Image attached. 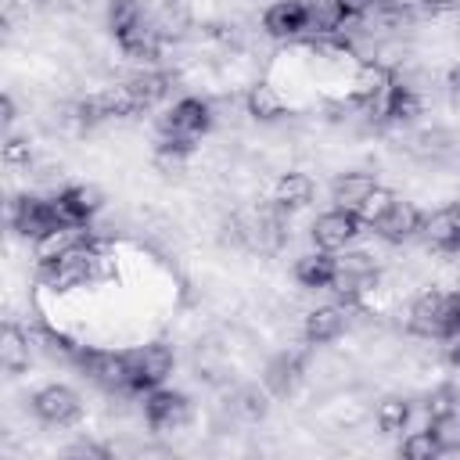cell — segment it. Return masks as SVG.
Masks as SVG:
<instances>
[{
	"label": "cell",
	"mask_w": 460,
	"mask_h": 460,
	"mask_svg": "<svg viewBox=\"0 0 460 460\" xmlns=\"http://www.w3.org/2000/svg\"><path fill=\"white\" fill-rule=\"evenodd\" d=\"M208 126H212V108L198 97H183L158 115V140H176L183 147H194V140L208 133Z\"/></svg>",
	"instance_id": "cell-1"
},
{
	"label": "cell",
	"mask_w": 460,
	"mask_h": 460,
	"mask_svg": "<svg viewBox=\"0 0 460 460\" xmlns=\"http://www.w3.org/2000/svg\"><path fill=\"white\" fill-rule=\"evenodd\" d=\"M65 223V216H61V208H58V201L50 198V201H43V198H32V194H22V198H14V205H11V226L22 234V237H43L47 230H54V226H61Z\"/></svg>",
	"instance_id": "cell-2"
},
{
	"label": "cell",
	"mask_w": 460,
	"mask_h": 460,
	"mask_svg": "<svg viewBox=\"0 0 460 460\" xmlns=\"http://www.w3.org/2000/svg\"><path fill=\"white\" fill-rule=\"evenodd\" d=\"M410 331L420 338H442L453 331V313H449V295L442 291H424L410 305Z\"/></svg>",
	"instance_id": "cell-3"
},
{
	"label": "cell",
	"mask_w": 460,
	"mask_h": 460,
	"mask_svg": "<svg viewBox=\"0 0 460 460\" xmlns=\"http://www.w3.org/2000/svg\"><path fill=\"white\" fill-rule=\"evenodd\" d=\"M144 417L151 431H176L190 420V399L172 388H151L144 399Z\"/></svg>",
	"instance_id": "cell-4"
},
{
	"label": "cell",
	"mask_w": 460,
	"mask_h": 460,
	"mask_svg": "<svg viewBox=\"0 0 460 460\" xmlns=\"http://www.w3.org/2000/svg\"><path fill=\"white\" fill-rule=\"evenodd\" d=\"M129 367H133V395L151 392L172 374V349L162 341H151V345L129 352Z\"/></svg>",
	"instance_id": "cell-5"
},
{
	"label": "cell",
	"mask_w": 460,
	"mask_h": 460,
	"mask_svg": "<svg viewBox=\"0 0 460 460\" xmlns=\"http://www.w3.org/2000/svg\"><path fill=\"white\" fill-rule=\"evenodd\" d=\"M313 234V244L320 252H341L349 241H356L359 234V216L349 212V208H334V212H323L316 216V223L309 226Z\"/></svg>",
	"instance_id": "cell-6"
},
{
	"label": "cell",
	"mask_w": 460,
	"mask_h": 460,
	"mask_svg": "<svg viewBox=\"0 0 460 460\" xmlns=\"http://www.w3.org/2000/svg\"><path fill=\"white\" fill-rule=\"evenodd\" d=\"M32 410H36V417L47 420V424H72V420L83 413V402H79V395H75L72 388H65V385H47V388H40V392L32 395Z\"/></svg>",
	"instance_id": "cell-7"
},
{
	"label": "cell",
	"mask_w": 460,
	"mask_h": 460,
	"mask_svg": "<svg viewBox=\"0 0 460 460\" xmlns=\"http://www.w3.org/2000/svg\"><path fill=\"white\" fill-rule=\"evenodd\" d=\"M115 43L122 47V54L126 58H133V61H158L162 58V36H158V29H155V22H151V11H144V18L140 22H133L126 32H119L115 36Z\"/></svg>",
	"instance_id": "cell-8"
},
{
	"label": "cell",
	"mask_w": 460,
	"mask_h": 460,
	"mask_svg": "<svg viewBox=\"0 0 460 460\" xmlns=\"http://www.w3.org/2000/svg\"><path fill=\"white\" fill-rule=\"evenodd\" d=\"M262 29H266L270 36H277V40L305 32V29H309V7H305V0H277V4L262 14Z\"/></svg>",
	"instance_id": "cell-9"
},
{
	"label": "cell",
	"mask_w": 460,
	"mask_h": 460,
	"mask_svg": "<svg viewBox=\"0 0 460 460\" xmlns=\"http://www.w3.org/2000/svg\"><path fill=\"white\" fill-rule=\"evenodd\" d=\"M420 212H417V205H410V201H392V208L374 223V230H377V237L381 241H392V244H399V241H406V237H413V234H420Z\"/></svg>",
	"instance_id": "cell-10"
},
{
	"label": "cell",
	"mask_w": 460,
	"mask_h": 460,
	"mask_svg": "<svg viewBox=\"0 0 460 460\" xmlns=\"http://www.w3.org/2000/svg\"><path fill=\"white\" fill-rule=\"evenodd\" d=\"M86 241H90L86 223H61L54 230H47L43 237H36V259L40 262H54V259H61L65 252H72V248H79Z\"/></svg>",
	"instance_id": "cell-11"
},
{
	"label": "cell",
	"mask_w": 460,
	"mask_h": 460,
	"mask_svg": "<svg viewBox=\"0 0 460 460\" xmlns=\"http://www.w3.org/2000/svg\"><path fill=\"white\" fill-rule=\"evenodd\" d=\"M302 381V352H280L266 363V374H262V385L270 395H291Z\"/></svg>",
	"instance_id": "cell-12"
},
{
	"label": "cell",
	"mask_w": 460,
	"mask_h": 460,
	"mask_svg": "<svg viewBox=\"0 0 460 460\" xmlns=\"http://www.w3.org/2000/svg\"><path fill=\"white\" fill-rule=\"evenodd\" d=\"M65 223H86L101 212V190L97 187H86V183H75V187H65L61 194H54Z\"/></svg>",
	"instance_id": "cell-13"
},
{
	"label": "cell",
	"mask_w": 460,
	"mask_h": 460,
	"mask_svg": "<svg viewBox=\"0 0 460 460\" xmlns=\"http://www.w3.org/2000/svg\"><path fill=\"white\" fill-rule=\"evenodd\" d=\"M345 323H349V313H345V305H316V309H309V313H305L302 334H305V341L320 345V341H331V338H338V334L345 331Z\"/></svg>",
	"instance_id": "cell-14"
},
{
	"label": "cell",
	"mask_w": 460,
	"mask_h": 460,
	"mask_svg": "<svg viewBox=\"0 0 460 460\" xmlns=\"http://www.w3.org/2000/svg\"><path fill=\"white\" fill-rule=\"evenodd\" d=\"M388 83H392L388 65H381V61H363V65L352 72V79H349V97H352L356 104H370Z\"/></svg>",
	"instance_id": "cell-15"
},
{
	"label": "cell",
	"mask_w": 460,
	"mask_h": 460,
	"mask_svg": "<svg viewBox=\"0 0 460 460\" xmlns=\"http://www.w3.org/2000/svg\"><path fill=\"white\" fill-rule=\"evenodd\" d=\"M126 86H129V93H133V101H137V111H144V108H155V104L169 93L172 75L151 68V72H137V75H129Z\"/></svg>",
	"instance_id": "cell-16"
},
{
	"label": "cell",
	"mask_w": 460,
	"mask_h": 460,
	"mask_svg": "<svg viewBox=\"0 0 460 460\" xmlns=\"http://www.w3.org/2000/svg\"><path fill=\"white\" fill-rule=\"evenodd\" d=\"M374 187H377V183H374V176H370V172H345V176H338V180H334V187H331L334 208H349V212H356V208H359V201H363Z\"/></svg>",
	"instance_id": "cell-17"
},
{
	"label": "cell",
	"mask_w": 460,
	"mask_h": 460,
	"mask_svg": "<svg viewBox=\"0 0 460 460\" xmlns=\"http://www.w3.org/2000/svg\"><path fill=\"white\" fill-rule=\"evenodd\" d=\"M295 277L302 288H331L334 280V252H309L295 262Z\"/></svg>",
	"instance_id": "cell-18"
},
{
	"label": "cell",
	"mask_w": 460,
	"mask_h": 460,
	"mask_svg": "<svg viewBox=\"0 0 460 460\" xmlns=\"http://www.w3.org/2000/svg\"><path fill=\"white\" fill-rule=\"evenodd\" d=\"M305 7H309V29L305 32H316V36H334L352 18L341 0H309Z\"/></svg>",
	"instance_id": "cell-19"
},
{
	"label": "cell",
	"mask_w": 460,
	"mask_h": 460,
	"mask_svg": "<svg viewBox=\"0 0 460 460\" xmlns=\"http://www.w3.org/2000/svg\"><path fill=\"white\" fill-rule=\"evenodd\" d=\"M313 190L316 187H313V180L305 172H284L277 180V187H273V201L284 205L288 212H295V208H305L313 201Z\"/></svg>",
	"instance_id": "cell-20"
},
{
	"label": "cell",
	"mask_w": 460,
	"mask_h": 460,
	"mask_svg": "<svg viewBox=\"0 0 460 460\" xmlns=\"http://www.w3.org/2000/svg\"><path fill=\"white\" fill-rule=\"evenodd\" d=\"M151 22H155V29H158L162 40H180L190 29V11L180 0H169V4H162V7L151 11Z\"/></svg>",
	"instance_id": "cell-21"
},
{
	"label": "cell",
	"mask_w": 460,
	"mask_h": 460,
	"mask_svg": "<svg viewBox=\"0 0 460 460\" xmlns=\"http://www.w3.org/2000/svg\"><path fill=\"white\" fill-rule=\"evenodd\" d=\"M0 363H4V370H11V374L29 363V334H22L14 323H7L4 334H0Z\"/></svg>",
	"instance_id": "cell-22"
},
{
	"label": "cell",
	"mask_w": 460,
	"mask_h": 460,
	"mask_svg": "<svg viewBox=\"0 0 460 460\" xmlns=\"http://www.w3.org/2000/svg\"><path fill=\"white\" fill-rule=\"evenodd\" d=\"M244 104H248V115H255V119H277V115L284 111V97H280L277 86H270V83H255V86L248 90Z\"/></svg>",
	"instance_id": "cell-23"
},
{
	"label": "cell",
	"mask_w": 460,
	"mask_h": 460,
	"mask_svg": "<svg viewBox=\"0 0 460 460\" xmlns=\"http://www.w3.org/2000/svg\"><path fill=\"white\" fill-rule=\"evenodd\" d=\"M410 417H413V410H410V402H406V399H399V395H388V399L377 406V428H381L385 435L406 431Z\"/></svg>",
	"instance_id": "cell-24"
},
{
	"label": "cell",
	"mask_w": 460,
	"mask_h": 460,
	"mask_svg": "<svg viewBox=\"0 0 460 460\" xmlns=\"http://www.w3.org/2000/svg\"><path fill=\"white\" fill-rule=\"evenodd\" d=\"M420 234L431 248H442V252H453V219H449V208L442 212H431L424 223H420Z\"/></svg>",
	"instance_id": "cell-25"
},
{
	"label": "cell",
	"mask_w": 460,
	"mask_h": 460,
	"mask_svg": "<svg viewBox=\"0 0 460 460\" xmlns=\"http://www.w3.org/2000/svg\"><path fill=\"white\" fill-rule=\"evenodd\" d=\"M187 155H190V147H183L176 140H158V147H155V169L158 172H183L187 169Z\"/></svg>",
	"instance_id": "cell-26"
},
{
	"label": "cell",
	"mask_w": 460,
	"mask_h": 460,
	"mask_svg": "<svg viewBox=\"0 0 460 460\" xmlns=\"http://www.w3.org/2000/svg\"><path fill=\"white\" fill-rule=\"evenodd\" d=\"M144 18V4L140 0H111L108 4V29L119 36V32H126L133 22H140Z\"/></svg>",
	"instance_id": "cell-27"
},
{
	"label": "cell",
	"mask_w": 460,
	"mask_h": 460,
	"mask_svg": "<svg viewBox=\"0 0 460 460\" xmlns=\"http://www.w3.org/2000/svg\"><path fill=\"white\" fill-rule=\"evenodd\" d=\"M392 201H395V194H392V190H385V187H374V190H370V194L359 201V208H356L359 223H370V226H374V223H377V219H381V216L392 208Z\"/></svg>",
	"instance_id": "cell-28"
},
{
	"label": "cell",
	"mask_w": 460,
	"mask_h": 460,
	"mask_svg": "<svg viewBox=\"0 0 460 460\" xmlns=\"http://www.w3.org/2000/svg\"><path fill=\"white\" fill-rule=\"evenodd\" d=\"M431 435L442 446V453H460V413H446L438 420H431Z\"/></svg>",
	"instance_id": "cell-29"
},
{
	"label": "cell",
	"mask_w": 460,
	"mask_h": 460,
	"mask_svg": "<svg viewBox=\"0 0 460 460\" xmlns=\"http://www.w3.org/2000/svg\"><path fill=\"white\" fill-rule=\"evenodd\" d=\"M438 453H442V446L435 442L431 428H424V431H413V435L402 442V456H406V460H435Z\"/></svg>",
	"instance_id": "cell-30"
},
{
	"label": "cell",
	"mask_w": 460,
	"mask_h": 460,
	"mask_svg": "<svg viewBox=\"0 0 460 460\" xmlns=\"http://www.w3.org/2000/svg\"><path fill=\"white\" fill-rule=\"evenodd\" d=\"M234 406H237V413L241 417H248V420H262L266 417V392H259V388H241L237 392V399H234Z\"/></svg>",
	"instance_id": "cell-31"
},
{
	"label": "cell",
	"mask_w": 460,
	"mask_h": 460,
	"mask_svg": "<svg viewBox=\"0 0 460 460\" xmlns=\"http://www.w3.org/2000/svg\"><path fill=\"white\" fill-rule=\"evenodd\" d=\"M424 410H428V417H431V420H438V417L453 413V410H456V392H453L449 385H442V388L428 392V399H424Z\"/></svg>",
	"instance_id": "cell-32"
},
{
	"label": "cell",
	"mask_w": 460,
	"mask_h": 460,
	"mask_svg": "<svg viewBox=\"0 0 460 460\" xmlns=\"http://www.w3.org/2000/svg\"><path fill=\"white\" fill-rule=\"evenodd\" d=\"M4 162H7V165H18V162L29 165V144L18 140V137H7V144H4Z\"/></svg>",
	"instance_id": "cell-33"
},
{
	"label": "cell",
	"mask_w": 460,
	"mask_h": 460,
	"mask_svg": "<svg viewBox=\"0 0 460 460\" xmlns=\"http://www.w3.org/2000/svg\"><path fill=\"white\" fill-rule=\"evenodd\" d=\"M65 453H68V456H108V449H104V446L86 442V438H83V442H75V446H68Z\"/></svg>",
	"instance_id": "cell-34"
},
{
	"label": "cell",
	"mask_w": 460,
	"mask_h": 460,
	"mask_svg": "<svg viewBox=\"0 0 460 460\" xmlns=\"http://www.w3.org/2000/svg\"><path fill=\"white\" fill-rule=\"evenodd\" d=\"M345 4V11L352 14V18H363L370 7H374V0H341Z\"/></svg>",
	"instance_id": "cell-35"
},
{
	"label": "cell",
	"mask_w": 460,
	"mask_h": 460,
	"mask_svg": "<svg viewBox=\"0 0 460 460\" xmlns=\"http://www.w3.org/2000/svg\"><path fill=\"white\" fill-rule=\"evenodd\" d=\"M449 219H453V252H460V205H449Z\"/></svg>",
	"instance_id": "cell-36"
},
{
	"label": "cell",
	"mask_w": 460,
	"mask_h": 460,
	"mask_svg": "<svg viewBox=\"0 0 460 460\" xmlns=\"http://www.w3.org/2000/svg\"><path fill=\"white\" fill-rule=\"evenodd\" d=\"M449 313H453V327H460V291L449 295Z\"/></svg>",
	"instance_id": "cell-37"
},
{
	"label": "cell",
	"mask_w": 460,
	"mask_h": 460,
	"mask_svg": "<svg viewBox=\"0 0 460 460\" xmlns=\"http://www.w3.org/2000/svg\"><path fill=\"white\" fill-rule=\"evenodd\" d=\"M4 122H7V126L14 122V101H11V97H4Z\"/></svg>",
	"instance_id": "cell-38"
}]
</instances>
